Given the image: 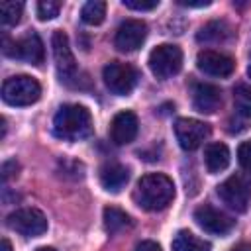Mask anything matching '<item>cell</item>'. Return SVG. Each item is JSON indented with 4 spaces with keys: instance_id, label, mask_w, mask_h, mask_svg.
Wrapping results in <instances>:
<instances>
[{
    "instance_id": "6da1fadb",
    "label": "cell",
    "mask_w": 251,
    "mask_h": 251,
    "mask_svg": "<svg viewBox=\"0 0 251 251\" xmlns=\"http://www.w3.org/2000/svg\"><path fill=\"white\" fill-rule=\"evenodd\" d=\"M133 198L137 206H141L147 212H159L165 210L173 198H175V184L167 175L161 173H149L143 175L137 180Z\"/></svg>"
},
{
    "instance_id": "7a4b0ae2",
    "label": "cell",
    "mask_w": 251,
    "mask_h": 251,
    "mask_svg": "<svg viewBox=\"0 0 251 251\" xmlns=\"http://www.w3.org/2000/svg\"><path fill=\"white\" fill-rule=\"evenodd\" d=\"M55 135L61 139L76 141L92 133V116L90 110L80 104H65L53 118Z\"/></svg>"
},
{
    "instance_id": "3957f363",
    "label": "cell",
    "mask_w": 251,
    "mask_h": 251,
    "mask_svg": "<svg viewBox=\"0 0 251 251\" xmlns=\"http://www.w3.org/2000/svg\"><path fill=\"white\" fill-rule=\"evenodd\" d=\"M41 96V86L27 75L10 76L2 84V100L10 106H29Z\"/></svg>"
},
{
    "instance_id": "277c9868",
    "label": "cell",
    "mask_w": 251,
    "mask_h": 251,
    "mask_svg": "<svg viewBox=\"0 0 251 251\" xmlns=\"http://www.w3.org/2000/svg\"><path fill=\"white\" fill-rule=\"evenodd\" d=\"M218 196L227 208L235 212H245L251 202V176L231 175L218 186Z\"/></svg>"
},
{
    "instance_id": "5b68a950",
    "label": "cell",
    "mask_w": 251,
    "mask_h": 251,
    "mask_svg": "<svg viewBox=\"0 0 251 251\" xmlns=\"http://www.w3.org/2000/svg\"><path fill=\"white\" fill-rule=\"evenodd\" d=\"M149 69L151 73L165 80L173 75H176L182 67V51L178 45H173V43H163V45H157L151 53H149Z\"/></svg>"
},
{
    "instance_id": "8992f818",
    "label": "cell",
    "mask_w": 251,
    "mask_h": 251,
    "mask_svg": "<svg viewBox=\"0 0 251 251\" xmlns=\"http://www.w3.org/2000/svg\"><path fill=\"white\" fill-rule=\"evenodd\" d=\"M102 78H104V84L106 88L112 92V94H118V96H126L133 90L135 82H137V73L131 65L127 63H120V61H112L104 67L102 71Z\"/></svg>"
},
{
    "instance_id": "52a82bcc",
    "label": "cell",
    "mask_w": 251,
    "mask_h": 251,
    "mask_svg": "<svg viewBox=\"0 0 251 251\" xmlns=\"http://www.w3.org/2000/svg\"><path fill=\"white\" fill-rule=\"evenodd\" d=\"M4 55L8 57H16L22 61H27L31 65H41L45 59V49H43V41L39 39V35L35 31L25 33L24 37H20L18 41H8L4 39Z\"/></svg>"
},
{
    "instance_id": "ba28073f",
    "label": "cell",
    "mask_w": 251,
    "mask_h": 251,
    "mask_svg": "<svg viewBox=\"0 0 251 251\" xmlns=\"http://www.w3.org/2000/svg\"><path fill=\"white\" fill-rule=\"evenodd\" d=\"M8 227L24 237H37L47 231V218L37 208H20L8 216Z\"/></svg>"
},
{
    "instance_id": "9c48e42d",
    "label": "cell",
    "mask_w": 251,
    "mask_h": 251,
    "mask_svg": "<svg viewBox=\"0 0 251 251\" xmlns=\"http://www.w3.org/2000/svg\"><path fill=\"white\" fill-rule=\"evenodd\" d=\"M175 135L184 151H194L210 135V126L194 118H178L175 122Z\"/></svg>"
},
{
    "instance_id": "30bf717a",
    "label": "cell",
    "mask_w": 251,
    "mask_h": 251,
    "mask_svg": "<svg viewBox=\"0 0 251 251\" xmlns=\"http://www.w3.org/2000/svg\"><path fill=\"white\" fill-rule=\"evenodd\" d=\"M51 45H53V57H55L57 73H59L61 80L69 82V80L76 75V61H75V55H73V51H71L67 33L61 31V29L53 31Z\"/></svg>"
},
{
    "instance_id": "8fae6325",
    "label": "cell",
    "mask_w": 251,
    "mask_h": 251,
    "mask_svg": "<svg viewBox=\"0 0 251 251\" xmlns=\"http://www.w3.org/2000/svg\"><path fill=\"white\" fill-rule=\"evenodd\" d=\"M194 220H196V224H198L204 231L216 233V235H226V233H229V231L233 229V226H235V222H233L229 216H226L224 212L216 210V208L210 206V204L198 206V208L194 210Z\"/></svg>"
},
{
    "instance_id": "7c38bea8",
    "label": "cell",
    "mask_w": 251,
    "mask_h": 251,
    "mask_svg": "<svg viewBox=\"0 0 251 251\" xmlns=\"http://www.w3.org/2000/svg\"><path fill=\"white\" fill-rule=\"evenodd\" d=\"M147 37V25L145 22L141 20H126L120 24L118 31H116V37H114V45L124 51V53H129V51H135L141 47V43L145 41Z\"/></svg>"
},
{
    "instance_id": "4fadbf2b",
    "label": "cell",
    "mask_w": 251,
    "mask_h": 251,
    "mask_svg": "<svg viewBox=\"0 0 251 251\" xmlns=\"http://www.w3.org/2000/svg\"><path fill=\"white\" fill-rule=\"evenodd\" d=\"M196 67L210 76H229L235 69V61L220 51L204 49L196 55Z\"/></svg>"
},
{
    "instance_id": "5bb4252c",
    "label": "cell",
    "mask_w": 251,
    "mask_h": 251,
    "mask_svg": "<svg viewBox=\"0 0 251 251\" xmlns=\"http://www.w3.org/2000/svg\"><path fill=\"white\" fill-rule=\"evenodd\" d=\"M137 129H139L137 116L129 110H124V112H118L110 124V137L116 145H126L135 139Z\"/></svg>"
},
{
    "instance_id": "9a60e30c",
    "label": "cell",
    "mask_w": 251,
    "mask_h": 251,
    "mask_svg": "<svg viewBox=\"0 0 251 251\" xmlns=\"http://www.w3.org/2000/svg\"><path fill=\"white\" fill-rule=\"evenodd\" d=\"M222 102V92L218 86L214 84H208V82H200L194 86V92H192V104L198 112L202 114H214L218 110Z\"/></svg>"
},
{
    "instance_id": "2e32d148",
    "label": "cell",
    "mask_w": 251,
    "mask_h": 251,
    "mask_svg": "<svg viewBox=\"0 0 251 251\" xmlns=\"http://www.w3.org/2000/svg\"><path fill=\"white\" fill-rule=\"evenodd\" d=\"M129 178V171L120 163H108L100 169V182L108 192H120Z\"/></svg>"
},
{
    "instance_id": "e0dca14e",
    "label": "cell",
    "mask_w": 251,
    "mask_h": 251,
    "mask_svg": "<svg viewBox=\"0 0 251 251\" xmlns=\"http://www.w3.org/2000/svg\"><path fill=\"white\" fill-rule=\"evenodd\" d=\"M204 163L210 173H220L229 165V149L224 143H210L204 149Z\"/></svg>"
},
{
    "instance_id": "ac0fdd59",
    "label": "cell",
    "mask_w": 251,
    "mask_h": 251,
    "mask_svg": "<svg viewBox=\"0 0 251 251\" xmlns=\"http://www.w3.org/2000/svg\"><path fill=\"white\" fill-rule=\"evenodd\" d=\"M212 245L188 229H180L173 239V251H210Z\"/></svg>"
},
{
    "instance_id": "d6986e66",
    "label": "cell",
    "mask_w": 251,
    "mask_h": 251,
    "mask_svg": "<svg viewBox=\"0 0 251 251\" xmlns=\"http://www.w3.org/2000/svg\"><path fill=\"white\" fill-rule=\"evenodd\" d=\"M129 226H131V218L122 208H116V206L104 208V227L108 233H118Z\"/></svg>"
},
{
    "instance_id": "ffe728a7",
    "label": "cell",
    "mask_w": 251,
    "mask_h": 251,
    "mask_svg": "<svg viewBox=\"0 0 251 251\" xmlns=\"http://www.w3.org/2000/svg\"><path fill=\"white\" fill-rule=\"evenodd\" d=\"M231 35V29L226 22H210L204 27H200L196 39L204 41V43H212V41H224Z\"/></svg>"
},
{
    "instance_id": "44dd1931",
    "label": "cell",
    "mask_w": 251,
    "mask_h": 251,
    "mask_svg": "<svg viewBox=\"0 0 251 251\" xmlns=\"http://www.w3.org/2000/svg\"><path fill=\"white\" fill-rule=\"evenodd\" d=\"M106 18V2L102 0H90L80 10V20L88 25H98Z\"/></svg>"
},
{
    "instance_id": "7402d4cb",
    "label": "cell",
    "mask_w": 251,
    "mask_h": 251,
    "mask_svg": "<svg viewBox=\"0 0 251 251\" xmlns=\"http://www.w3.org/2000/svg\"><path fill=\"white\" fill-rule=\"evenodd\" d=\"M233 106L239 116L251 118V86L237 84L233 88Z\"/></svg>"
},
{
    "instance_id": "603a6c76",
    "label": "cell",
    "mask_w": 251,
    "mask_h": 251,
    "mask_svg": "<svg viewBox=\"0 0 251 251\" xmlns=\"http://www.w3.org/2000/svg\"><path fill=\"white\" fill-rule=\"evenodd\" d=\"M24 4L22 2H2L0 4V20L4 25H16L22 18Z\"/></svg>"
},
{
    "instance_id": "cb8c5ba5",
    "label": "cell",
    "mask_w": 251,
    "mask_h": 251,
    "mask_svg": "<svg viewBox=\"0 0 251 251\" xmlns=\"http://www.w3.org/2000/svg\"><path fill=\"white\" fill-rule=\"evenodd\" d=\"M59 10H61V2H55V0H41V2L37 4V16H39V20H43V22L57 18Z\"/></svg>"
},
{
    "instance_id": "d4e9b609",
    "label": "cell",
    "mask_w": 251,
    "mask_h": 251,
    "mask_svg": "<svg viewBox=\"0 0 251 251\" xmlns=\"http://www.w3.org/2000/svg\"><path fill=\"white\" fill-rule=\"evenodd\" d=\"M237 161L239 165L251 173V141H243L237 149Z\"/></svg>"
},
{
    "instance_id": "484cf974",
    "label": "cell",
    "mask_w": 251,
    "mask_h": 251,
    "mask_svg": "<svg viewBox=\"0 0 251 251\" xmlns=\"http://www.w3.org/2000/svg\"><path fill=\"white\" fill-rule=\"evenodd\" d=\"M124 6L137 12H147V10H155L159 2L157 0H124Z\"/></svg>"
},
{
    "instance_id": "4316f807",
    "label": "cell",
    "mask_w": 251,
    "mask_h": 251,
    "mask_svg": "<svg viewBox=\"0 0 251 251\" xmlns=\"http://www.w3.org/2000/svg\"><path fill=\"white\" fill-rule=\"evenodd\" d=\"M135 251H163V249H161V245H159L157 241H151V239H145V241H141V243H137V247H135Z\"/></svg>"
},
{
    "instance_id": "83f0119b",
    "label": "cell",
    "mask_w": 251,
    "mask_h": 251,
    "mask_svg": "<svg viewBox=\"0 0 251 251\" xmlns=\"http://www.w3.org/2000/svg\"><path fill=\"white\" fill-rule=\"evenodd\" d=\"M178 4H180V6H188V8H202V6H210V2H208V0H204V2H194V0H178Z\"/></svg>"
},
{
    "instance_id": "f1b7e54d",
    "label": "cell",
    "mask_w": 251,
    "mask_h": 251,
    "mask_svg": "<svg viewBox=\"0 0 251 251\" xmlns=\"http://www.w3.org/2000/svg\"><path fill=\"white\" fill-rule=\"evenodd\" d=\"M231 251H251V243H241V245L233 247Z\"/></svg>"
},
{
    "instance_id": "f546056e",
    "label": "cell",
    "mask_w": 251,
    "mask_h": 251,
    "mask_svg": "<svg viewBox=\"0 0 251 251\" xmlns=\"http://www.w3.org/2000/svg\"><path fill=\"white\" fill-rule=\"evenodd\" d=\"M0 251H12V245H10V241H8L6 237L2 239V249H0Z\"/></svg>"
},
{
    "instance_id": "4dcf8cb0",
    "label": "cell",
    "mask_w": 251,
    "mask_h": 251,
    "mask_svg": "<svg viewBox=\"0 0 251 251\" xmlns=\"http://www.w3.org/2000/svg\"><path fill=\"white\" fill-rule=\"evenodd\" d=\"M35 251H57L55 247H39V249H35Z\"/></svg>"
},
{
    "instance_id": "1f68e13d",
    "label": "cell",
    "mask_w": 251,
    "mask_h": 251,
    "mask_svg": "<svg viewBox=\"0 0 251 251\" xmlns=\"http://www.w3.org/2000/svg\"><path fill=\"white\" fill-rule=\"evenodd\" d=\"M247 75H249V76H251V65H249V69H247Z\"/></svg>"
}]
</instances>
